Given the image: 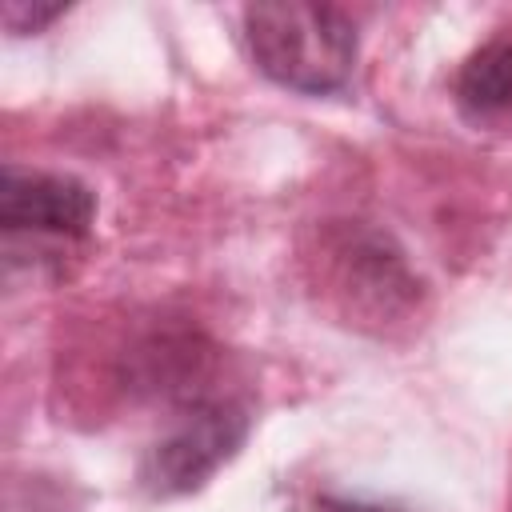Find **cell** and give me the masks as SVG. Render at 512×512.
I'll return each mask as SVG.
<instances>
[{"label":"cell","mask_w":512,"mask_h":512,"mask_svg":"<svg viewBox=\"0 0 512 512\" xmlns=\"http://www.w3.org/2000/svg\"><path fill=\"white\" fill-rule=\"evenodd\" d=\"M96 220V196L84 180L64 172L16 168L0 172V224L8 236L84 240Z\"/></svg>","instance_id":"3957f363"},{"label":"cell","mask_w":512,"mask_h":512,"mask_svg":"<svg viewBox=\"0 0 512 512\" xmlns=\"http://www.w3.org/2000/svg\"><path fill=\"white\" fill-rule=\"evenodd\" d=\"M248 436V416L236 404H196L148 456L144 484L156 496H180L200 488Z\"/></svg>","instance_id":"7a4b0ae2"},{"label":"cell","mask_w":512,"mask_h":512,"mask_svg":"<svg viewBox=\"0 0 512 512\" xmlns=\"http://www.w3.org/2000/svg\"><path fill=\"white\" fill-rule=\"evenodd\" d=\"M244 40L268 80L304 96L344 88L356 68V24L332 4H248Z\"/></svg>","instance_id":"6da1fadb"},{"label":"cell","mask_w":512,"mask_h":512,"mask_svg":"<svg viewBox=\"0 0 512 512\" xmlns=\"http://www.w3.org/2000/svg\"><path fill=\"white\" fill-rule=\"evenodd\" d=\"M56 16H64V4H24V0H8L4 4V28L16 36L40 32L44 24H52Z\"/></svg>","instance_id":"5b68a950"},{"label":"cell","mask_w":512,"mask_h":512,"mask_svg":"<svg viewBox=\"0 0 512 512\" xmlns=\"http://www.w3.org/2000/svg\"><path fill=\"white\" fill-rule=\"evenodd\" d=\"M336 512H388V508H364V504H332Z\"/></svg>","instance_id":"8992f818"},{"label":"cell","mask_w":512,"mask_h":512,"mask_svg":"<svg viewBox=\"0 0 512 512\" xmlns=\"http://www.w3.org/2000/svg\"><path fill=\"white\" fill-rule=\"evenodd\" d=\"M456 100L468 116H500L512 108V40L496 36L488 44H480L460 76H456Z\"/></svg>","instance_id":"277c9868"}]
</instances>
